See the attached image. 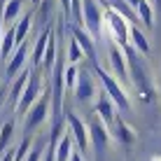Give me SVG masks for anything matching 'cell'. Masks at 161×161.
Wrapping results in <instances>:
<instances>
[{"instance_id": "cell-33", "label": "cell", "mask_w": 161, "mask_h": 161, "mask_svg": "<svg viewBox=\"0 0 161 161\" xmlns=\"http://www.w3.org/2000/svg\"><path fill=\"white\" fill-rule=\"evenodd\" d=\"M7 101V91H5V86H0V105Z\"/></svg>"}, {"instance_id": "cell-18", "label": "cell", "mask_w": 161, "mask_h": 161, "mask_svg": "<svg viewBox=\"0 0 161 161\" xmlns=\"http://www.w3.org/2000/svg\"><path fill=\"white\" fill-rule=\"evenodd\" d=\"M54 31V26H49V28H42L40 35H37L35 40V47H33V56H31V63L33 68H40L42 65V56H44V49H47V40H49V33Z\"/></svg>"}, {"instance_id": "cell-10", "label": "cell", "mask_w": 161, "mask_h": 161, "mask_svg": "<svg viewBox=\"0 0 161 161\" xmlns=\"http://www.w3.org/2000/svg\"><path fill=\"white\" fill-rule=\"evenodd\" d=\"M98 93V84H96V75L89 73V70H80L77 75V84H75V101L77 103H86V101H93Z\"/></svg>"}, {"instance_id": "cell-25", "label": "cell", "mask_w": 161, "mask_h": 161, "mask_svg": "<svg viewBox=\"0 0 161 161\" xmlns=\"http://www.w3.org/2000/svg\"><path fill=\"white\" fill-rule=\"evenodd\" d=\"M77 75H80V65L65 63V68H63V84H65V93H73V91H75Z\"/></svg>"}, {"instance_id": "cell-31", "label": "cell", "mask_w": 161, "mask_h": 161, "mask_svg": "<svg viewBox=\"0 0 161 161\" xmlns=\"http://www.w3.org/2000/svg\"><path fill=\"white\" fill-rule=\"evenodd\" d=\"M0 161H14V149H5L3 157H0Z\"/></svg>"}, {"instance_id": "cell-3", "label": "cell", "mask_w": 161, "mask_h": 161, "mask_svg": "<svg viewBox=\"0 0 161 161\" xmlns=\"http://www.w3.org/2000/svg\"><path fill=\"white\" fill-rule=\"evenodd\" d=\"M49 103H52V93H49V84L44 86V91L40 93L35 103L31 105V110L24 114V136H33L44 121L49 119Z\"/></svg>"}, {"instance_id": "cell-20", "label": "cell", "mask_w": 161, "mask_h": 161, "mask_svg": "<svg viewBox=\"0 0 161 161\" xmlns=\"http://www.w3.org/2000/svg\"><path fill=\"white\" fill-rule=\"evenodd\" d=\"M133 9H136L138 21H142V24H145V28L152 31V28H154V5L149 3V0H140Z\"/></svg>"}, {"instance_id": "cell-32", "label": "cell", "mask_w": 161, "mask_h": 161, "mask_svg": "<svg viewBox=\"0 0 161 161\" xmlns=\"http://www.w3.org/2000/svg\"><path fill=\"white\" fill-rule=\"evenodd\" d=\"M70 161H84V157H82L77 149H73V154H70Z\"/></svg>"}, {"instance_id": "cell-2", "label": "cell", "mask_w": 161, "mask_h": 161, "mask_svg": "<svg viewBox=\"0 0 161 161\" xmlns=\"http://www.w3.org/2000/svg\"><path fill=\"white\" fill-rule=\"evenodd\" d=\"M91 68H93V75H96V80L101 82V89L108 93L110 98H112V103L117 105V110H124V112H129V110L133 108V103H131L129 93H126V89L121 86L119 82L112 77V73H108V70H105L101 63H91Z\"/></svg>"}, {"instance_id": "cell-39", "label": "cell", "mask_w": 161, "mask_h": 161, "mask_svg": "<svg viewBox=\"0 0 161 161\" xmlns=\"http://www.w3.org/2000/svg\"><path fill=\"white\" fill-rule=\"evenodd\" d=\"M3 5H5V0H0V9H3Z\"/></svg>"}, {"instance_id": "cell-16", "label": "cell", "mask_w": 161, "mask_h": 161, "mask_svg": "<svg viewBox=\"0 0 161 161\" xmlns=\"http://www.w3.org/2000/svg\"><path fill=\"white\" fill-rule=\"evenodd\" d=\"M28 75H31V68H24L19 75L14 77V84L7 91V103H9L12 110H16V105H19V98H21V93H24V86H26V82H28Z\"/></svg>"}, {"instance_id": "cell-24", "label": "cell", "mask_w": 161, "mask_h": 161, "mask_svg": "<svg viewBox=\"0 0 161 161\" xmlns=\"http://www.w3.org/2000/svg\"><path fill=\"white\" fill-rule=\"evenodd\" d=\"M52 16H54V0H42L37 5V21H40L42 28H49L52 24Z\"/></svg>"}, {"instance_id": "cell-15", "label": "cell", "mask_w": 161, "mask_h": 161, "mask_svg": "<svg viewBox=\"0 0 161 161\" xmlns=\"http://www.w3.org/2000/svg\"><path fill=\"white\" fill-rule=\"evenodd\" d=\"M112 138L119 142V145H126V147H131V145H136V142H138V133H136V129H133L131 124H126L124 119H119V117H117V121H114Z\"/></svg>"}, {"instance_id": "cell-40", "label": "cell", "mask_w": 161, "mask_h": 161, "mask_svg": "<svg viewBox=\"0 0 161 161\" xmlns=\"http://www.w3.org/2000/svg\"><path fill=\"white\" fill-rule=\"evenodd\" d=\"M152 161H161V157H157V159H152Z\"/></svg>"}, {"instance_id": "cell-17", "label": "cell", "mask_w": 161, "mask_h": 161, "mask_svg": "<svg viewBox=\"0 0 161 161\" xmlns=\"http://www.w3.org/2000/svg\"><path fill=\"white\" fill-rule=\"evenodd\" d=\"M131 47L142 56H149V52H152V44H149L147 35L142 33V28L138 24H131Z\"/></svg>"}, {"instance_id": "cell-29", "label": "cell", "mask_w": 161, "mask_h": 161, "mask_svg": "<svg viewBox=\"0 0 161 161\" xmlns=\"http://www.w3.org/2000/svg\"><path fill=\"white\" fill-rule=\"evenodd\" d=\"M42 154H44V147H42V145H37V147H31L28 157H26L24 161H42Z\"/></svg>"}, {"instance_id": "cell-7", "label": "cell", "mask_w": 161, "mask_h": 161, "mask_svg": "<svg viewBox=\"0 0 161 161\" xmlns=\"http://www.w3.org/2000/svg\"><path fill=\"white\" fill-rule=\"evenodd\" d=\"M103 16H105V9L101 7L98 0H82V24L93 40H101Z\"/></svg>"}, {"instance_id": "cell-36", "label": "cell", "mask_w": 161, "mask_h": 161, "mask_svg": "<svg viewBox=\"0 0 161 161\" xmlns=\"http://www.w3.org/2000/svg\"><path fill=\"white\" fill-rule=\"evenodd\" d=\"M126 3H129V5H131V7H136V5H138V3H140V0H126Z\"/></svg>"}, {"instance_id": "cell-11", "label": "cell", "mask_w": 161, "mask_h": 161, "mask_svg": "<svg viewBox=\"0 0 161 161\" xmlns=\"http://www.w3.org/2000/svg\"><path fill=\"white\" fill-rule=\"evenodd\" d=\"M93 114H96L98 119L103 121L108 129H112L114 126V121H117V105L112 103V98L108 96V93L103 91H98L96 93V103H93Z\"/></svg>"}, {"instance_id": "cell-19", "label": "cell", "mask_w": 161, "mask_h": 161, "mask_svg": "<svg viewBox=\"0 0 161 161\" xmlns=\"http://www.w3.org/2000/svg\"><path fill=\"white\" fill-rule=\"evenodd\" d=\"M21 7H24V0H5V5H3V24L5 26H14L16 19L21 16Z\"/></svg>"}, {"instance_id": "cell-35", "label": "cell", "mask_w": 161, "mask_h": 161, "mask_svg": "<svg viewBox=\"0 0 161 161\" xmlns=\"http://www.w3.org/2000/svg\"><path fill=\"white\" fill-rule=\"evenodd\" d=\"M0 37H3V9H0Z\"/></svg>"}, {"instance_id": "cell-37", "label": "cell", "mask_w": 161, "mask_h": 161, "mask_svg": "<svg viewBox=\"0 0 161 161\" xmlns=\"http://www.w3.org/2000/svg\"><path fill=\"white\" fill-rule=\"evenodd\" d=\"M152 5L154 7H161V0H152Z\"/></svg>"}, {"instance_id": "cell-8", "label": "cell", "mask_w": 161, "mask_h": 161, "mask_svg": "<svg viewBox=\"0 0 161 161\" xmlns=\"http://www.w3.org/2000/svg\"><path fill=\"white\" fill-rule=\"evenodd\" d=\"M86 126H89V142H91L93 157H103L112 145V133L98 117H93Z\"/></svg>"}, {"instance_id": "cell-12", "label": "cell", "mask_w": 161, "mask_h": 161, "mask_svg": "<svg viewBox=\"0 0 161 161\" xmlns=\"http://www.w3.org/2000/svg\"><path fill=\"white\" fill-rule=\"evenodd\" d=\"M65 31L70 33V35L75 37L77 42H80L82 52H84V56H89V61L91 63H98V54H96V40H93L89 33L82 28V26H75V24H68L65 21Z\"/></svg>"}, {"instance_id": "cell-26", "label": "cell", "mask_w": 161, "mask_h": 161, "mask_svg": "<svg viewBox=\"0 0 161 161\" xmlns=\"http://www.w3.org/2000/svg\"><path fill=\"white\" fill-rule=\"evenodd\" d=\"M84 58V52H82V47H80V42L75 40L73 35L68 37V63H73V65H77L80 61Z\"/></svg>"}, {"instance_id": "cell-22", "label": "cell", "mask_w": 161, "mask_h": 161, "mask_svg": "<svg viewBox=\"0 0 161 161\" xmlns=\"http://www.w3.org/2000/svg\"><path fill=\"white\" fill-rule=\"evenodd\" d=\"M16 49V40H14V26H7L3 33V37H0V58L7 61L12 56V52Z\"/></svg>"}, {"instance_id": "cell-41", "label": "cell", "mask_w": 161, "mask_h": 161, "mask_svg": "<svg viewBox=\"0 0 161 161\" xmlns=\"http://www.w3.org/2000/svg\"><path fill=\"white\" fill-rule=\"evenodd\" d=\"M149 3H152V0H149Z\"/></svg>"}, {"instance_id": "cell-4", "label": "cell", "mask_w": 161, "mask_h": 161, "mask_svg": "<svg viewBox=\"0 0 161 161\" xmlns=\"http://www.w3.org/2000/svg\"><path fill=\"white\" fill-rule=\"evenodd\" d=\"M63 119H65V129L70 131V136H73V142L77 147V152L84 157V154L91 152V142H89V126L84 121L80 119V114L73 112V110L63 108Z\"/></svg>"}, {"instance_id": "cell-23", "label": "cell", "mask_w": 161, "mask_h": 161, "mask_svg": "<svg viewBox=\"0 0 161 161\" xmlns=\"http://www.w3.org/2000/svg\"><path fill=\"white\" fill-rule=\"evenodd\" d=\"M31 24H33V14H21L19 19H16V24H14L16 47H19L21 42H26V37H28V33H31Z\"/></svg>"}, {"instance_id": "cell-5", "label": "cell", "mask_w": 161, "mask_h": 161, "mask_svg": "<svg viewBox=\"0 0 161 161\" xmlns=\"http://www.w3.org/2000/svg\"><path fill=\"white\" fill-rule=\"evenodd\" d=\"M103 21H105V26H108V31H110V40L114 44H119L121 49L131 47V24L124 16L117 14L114 9H105Z\"/></svg>"}, {"instance_id": "cell-38", "label": "cell", "mask_w": 161, "mask_h": 161, "mask_svg": "<svg viewBox=\"0 0 161 161\" xmlns=\"http://www.w3.org/2000/svg\"><path fill=\"white\" fill-rule=\"evenodd\" d=\"M42 3V0H33V7H37V5H40Z\"/></svg>"}, {"instance_id": "cell-21", "label": "cell", "mask_w": 161, "mask_h": 161, "mask_svg": "<svg viewBox=\"0 0 161 161\" xmlns=\"http://www.w3.org/2000/svg\"><path fill=\"white\" fill-rule=\"evenodd\" d=\"M73 149H75L73 136H70V131L65 129L63 136H61L58 142H56V161H70V154H73Z\"/></svg>"}, {"instance_id": "cell-30", "label": "cell", "mask_w": 161, "mask_h": 161, "mask_svg": "<svg viewBox=\"0 0 161 161\" xmlns=\"http://www.w3.org/2000/svg\"><path fill=\"white\" fill-rule=\"evenodd\" d=\"M61 14H63L65 21L70 24V0H61Z\"/></svg>"}, {"instance_id": "cell-13", "label": "cell", "mask_w": 161, "mask_h": 161, "mask_svg": "<svg viewBox=\"0 0 161 161\" xmlns=\"http://www.w3.org/2000/svg\"><path fill=\"white\" fill-rule=\"evenodd\" d=\"M26 61H28V42H21L12 52V56L7 58V70H5L7 80H14V77L26 68Z\"/></svg>"}, {"instance_id": "cell-28", "label": "cell", "mask_w": 161, "mask_h": 161, "mask_svg": "<svg viewBox=\"0 0 161 161\" xmlns=\"http://www.w3.org/2000/svg\"><path fill=\"white\" fill-rule=\"evenodd\" d=\"M31 147H33V142H31V138L26 136L24 140L19 142V147L14 149V161H24L26 157H28V152H31Z\"/></svg>"}, {"instance_id": "cell-6", "label": "cell", "mask_w": 161, "mask_h": 161, "mask_svg": "<svg viewBox=\"0 0 161 161\" xmlns=\"http://www.w3.org/2000/svg\"><path fill=\"white\" fill-rule=\"evenodd\" d=\"M44 86H47L44 77L37 73V68H33L31 75H28V82H26V86H24V93H21V98H19V105H16V114L24 117V114L31 110V105L40 98V93L44 91Z\"/></svg>"}, {"instance_id": "cell-27", "label": "cell", "mask_w": 161, "mask_h": 161, "mask_svg": "<svg viewBox=\"0 0 161 161\" xmlns=\"http://www.w3.org/2000/svg\"><path fill=\"white\" fill-rule=\"evenodd\" d=\"M12 136H14V124L12 121H5V124L0 126V157H3V152L7 149V145L12 142Z\"/></svg>"}, {"instance_id": "cell-9", "label": "cell", "mask_w": 161, "mask_h": 161, "mask_svg": "<svg viewBox=\"0 0 161 161\" xmlns=\"http://www.w3.org/2000/svg\"><path fill=\"white\" fill-rule=\"evenodd\" d=\"M110 70H112V77L119 82L121 86H131V80H129V63H126V56H124V49L119 44H110Z\"/></svg>"}, {"instance_id": "cell-1", "label": "cell", "mask_w": 161, "mask_h": 161, "mask_svg": "<svg viewBox=\"0 0 161 161\" xmlns=\"http://www.w3.org/2000/svg\"><path fill=\"white\" fill-rule=\"evenodd\" d=\"M124 56H126V63H129V80H131V86L136 89V93L140 96V101L145 103H157L159 98V89H157V80H154L152 70H149V63H147V56L138 54L133 47H126L124 49Z\"/></svg>"}, {"instance_id": "cell-34", "label": "cell", "mask_w": 161, "mask_h": 161, "mask_svg": "<svg viewBox=\"0 0 161 161\" xmlns=\"http://www.w3.org/2000/svg\"><path fill=\"white\" fill-rule=\"evenodd\" d=\"M98 3H101L103 9H110V0H98Z\"/></svg>"}, {"instance_id": "cell-14", "label": "cell", "mask_w": 161, "mask_h": 161, "mask_svg": "<svg viewBox=\"0 0 161 161\" xmlns=\"http://www.w3.org/2000/svg\"><path fill=\"white\" fill-rule=\"evenodd\" d=\"M56 56H58V37H56V31L49 33V40H47V49H44V56H42V75L44 77H52V70H54V63H56Z\"/></svg>"}]
</instances>
